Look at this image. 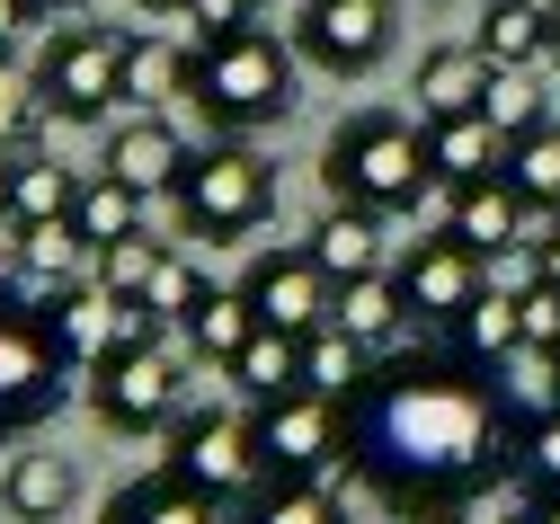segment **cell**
<instances>
[{
	"label": "cell",
	"mask_w": 560,
	"mask_h": 524,
	"mask_svg": "<svg viewBox=\"0 0 560 524\" xmlns=\"http://www.w3.org/2000/svg\"><path fill=\"white\" fill-rule=\"evenodd\" d=\"M72 205H81V178L62 170V161H45V152H19L10 161V213L19 222H72Z\"/></svg>",
	"instance_id": "28"
},
{
	"label": "cell",
	"mask_w": 560,
	"mask_h": 524,
	"mask_svg": "<svg viewBox=\"0 0 560 524\" xmlns=\"http://www.w3.org/2000/svg\"><path fill=\"white\" fill-rule=\"evenodd\" d=\"M312 258H320L329 284L383 276V232H374V213H365V205H329V213H320V232H312Z\"/></svg>",
	"instance_id": "19"
},
{
	"label": "cell",
	"mask_w": 560,
	"mask_h": 524,
	"mask_svg": "<svg viewBox=\"0 0 560 524\" xmlns=\"http://www.w3.org/2000/svg\"><path fill=\"white\" fill-rule=\"evenodd\" d=\"M232 383L249 392V400H285V392H303V338H285V329H258L232 364Z\"/></svg>",
	"instance_id": "26"
},
{
	"label": "cell",
	"mask_w": 560,
	"mask_h": 524,
	"mask_svg": "<svg viewBox=\"0 0 560 524\" xmlns=\"http://www.w3.org/2000/svg\"><path fill=\"white\" fill-rule=\"evenodd\" d=\"M170 471L205 498H249L267 480V454H258V418H232V409H196L178 418V444H170Z\"/></svg>",
	"instance_id": "7"
},
{
	"label": "cell",
	"mask_w": 560,
	"mask_h": 524,
	"mask_svg": "<svg viewBox=\"0 0 560 524\" xmlns=\"http://www.w3.org/2000/svg\"><path fill=\"white\" fill-rule=\"evenodd\" d=\"M196 364H187V347H170V338H143V347H116L98 373H90V400H98V418L116 427V435H161V427H178V418H196Z\"/></svg>",
	"instance_id": "4"
},
{
	"label": "cell",
	"mask_w": 560,
	"mask_h": 524,
	"mask_svg": "<svg viewBox=\"0 0 560 524\" xmlns=\"http://www.w3.org/2000/svg\"><path fill=\"white\" fill-rule=\"evenodd\" d=\"M187 90H196L205 116L232 125V133H249V125H285V116H294V54L276 45V36H258V27H241V36H205Z\"/></svg>",
	"instance_id": "2"
},
{
	"label": "cell",
	"mask_w": 560,
	"mask_h": 524,
	"mask_svg": "<svg viewBox=\"0 0 560 524\" xmlns=\"http://www.w3.org/2000/svg\"><path fill=\"white\" fill-rule=\"evenodd\" d=\"M365 383H374V347H365V338H347L338 321L303 338V392H320V400H338V409H347Z\"/></svg>",
	"instance_id": "21"
},
{
	"label": "cell",
	"mask_w": 560,
	"mask_h": 524,
	"mask_svg": "<svg viewBox=\"0 0 560 524\" xmlns=\"http://www.w3.org/2000/svg\"><path fill=\"white\" fill-rule=\"evenodd\" d=\"M516 312H525V347H551L560 356V284H516Z\"/></svg>",
	"instance_id": "38"
},
{
	"label": "cell",
	"mask_w": 560,
	"mask_h": 524,
	"mask_svg": "<svg viewBox=\"0 0 560 524\" xmlns=\"http://www.w3.org/2000/svg\"><path fill=\"white\" fill-rule=\"evenodd\" d=\"M480 116H489V125H499L508 142H525V133L542 125V98H534V90L516 81V71H499V81H489V107H480Z\"/></svg>",
	"instance_id": "37"
},
{
	"label": "cell",
	"mask_w": 560,
	"mask_h": 524,
	"mask_svg": "<svg viewBox=\"0 0 560 524\" xmlns=\"http://www.w3.org/2000/svg\"><path fill=\"white\" fill-rule=\"evenodd\" d=\"M90 258H98V249L72 232V222H27V241H19V284L45 293V303H62V293L81 284Z\"/></svg>",
	"instance_id": "20"
},
{
	"label": "cell",
	"mask_w": 560,
	"mask_h": 524,
	"mask_svg": "<svg viewBox=\"0 0 560 524\" xmlns=\"http://www.w3.org/2000/svg\"><path fill=\"white\" fill-rule=\"evenodd\" d=\"M516 524H560V498H542V506H525Z\"/></svg>",
	"instance_id": "45"
},
{
	"label": "cell",
	"mask_w": 560,
	"mask_h": 524,
	"mask_svg": "<svg viewBox=\"0 0 560 524\" xmlns=\"http://www.w3.org/2000/svg\"><path fill=\"white\" fill-rule=\"evenodd\" d=\"M249 10H258V0H196L187 19H196L205 36H241V27H249Z\"/></svg>",
	"instance_id": "40"
},
{
	"label": "cell",
	"mask_w": 560,
	"mask_h": 524,
	"mask_svg": "<svg viewBox=\"0 0 560 524\" xmlns=\"http://www.w3.org/2000/svg\"><path fill=\"white\" fill-rule=\"evenodd\" d=\"M489 81H499V71L480 62V45H445V54L418 62V116H428V125L480 116V107H489Z\"/></svg>",
	"instance_id": "16"
},
{
	"label": "cell",
	"mask_w": 560,
	"mask_h": 524,
	"mask_svg": "<svg viewBox=\"0 0 560 524\" xmlns=\"http://www.w3.org/2000/svg\"><path fill=\"white\" fill-rule=\"evenodd\" d=\"M0 498H10V515L45 524V515H62V506L81 498V471L62 463V454H19V463H10V480H0Z\"/></svg>",
	"instance_id": "27"
},
{
	"label": "cell",
	"mask_w": 560,
	"mask_h": 524,
	"mask_svg": "<svg viewBox=\"0 0 560 524\" xmlns=\"http://www.w3.org/2000/svg\"><path fill=\"white\" fill-rule=\"evenodd\" d=\"M36 107H45V90L27 81L19 62H0V161H19V152H27V133H36Z\"/></svg>",
	"instance_id": "36"
},
{
	"label": "cell",
	"mask_w": 560,
	"mask_h": 524,
	"mask_svg": "<svg viewBox=\"0 0 560 524\" xmlns=\"http://www.w3.org/2000/svg\"><path fill=\"white\" fill-rule=\"evenodd\" d=\"M72 232H81L90 249L133 241V232H143V196H133L125 178H90V187H81V205H72Z\"/></svg>",
	"instance_id": "30"
},
{
	"label": "cell",
	"mask_w": 560,
	"mask_h": 524,
	"mask_svg": "<svg viewBox=\"0 0 560 524\" xmlns=\"http://www.w3.org/2000/svg\"><path fill=\"white\" fill-rule=\"evenodd\" d=\"M187 170H196V152L178 142L170 116H133V125L107 133V178H125L133 196H178Z\"/></svg>",
	"instance_id": "13"
},
{
	"label": "cell",
	"mask_w": 560,
	"mask_h": 524,
	"mask_svg": "<svg viewBox=\"0 0 560 524\" xmlns=\"http://www.w3.org/2000/svg\"><path fill=\"white\" fill-rule=\"evenodd\" d=\"M489 392H499V409H508L516 427L551 418V409H560V356H551V347H516V356H499V364H489Z\"/></svg>",
	"instance_id": "23"
},
{
	"label": "cell",
	"mask_w": 560,
	"mask_h": 524,
	"mask_svg": "<svg viewBox=\"0 0 560 524\" xmlns=\"http://www.w3.org/2000/svg\"><path fill=\"white\" fill-rule=\"evenodd\" d=\"M534 276H542V284H560V232H542V241H534Z\"/></svg>",
	"instance_id": "42"
},
{
	"label": "cell",
	"mask_w": 560,
	"mask_h": 524,
	"mask_svg": "<svg viewBox=\"0 0 560 524\" xmlns=\"http://www.w3.org/2000/svg\"><path fill=\"white\" fill-rule=\"evenodd\" d=\"M143 10H161V19H170V10H196V0H143Z\"/></svg>",
	"instance_id": "46"
},
{
	"label": "cell",
	"mask_w": 560,
	"mask_h": 524,
	"mask_svg": "<svg viewBox=\"0 0 560 524\" xmlns=\"http://www.w3.org/2000/svg\"><path fill=\"white\" fill-rule=\"evenodd\" d=\"M329 196L338 205H365V213H392V205H418V187H428V133L400 125V116H357L338 125L329 161H320Z\"/></svg>",
	"instance_id": "3"
},
{
	"label": "cell",
	"mask_w": 560,
	"mask_h": 524,
	"mask_svg": "<svg viewBox=\"0 0 560 524\" xmlns=\"http://www.w3.org/2000/svg\"><path fill=\"white\" fill-rule=\"evenodd\" d=\"M241 524H338V498L320 480H258Z\"/></svg>",
	"instance_id": "31"
},
{
	"label": "cell",
	"mask_w": 560,
	"mask_h": 524,
	"mask_svg": "<svg viewBox=\"0 0 560 524\" xmlns=\"http://www.w3.org/2000/svg\"><path fill=\"white\" fill-rule=\"evenodd\" d=\"M205 293H214V284H205V276H196L187 258H161V276H152V293H143V312H152L161 329H187Z\"/></svg>",
	"instance_id": "35"
},
{
	"label": "cell",
	"mask_w": 560,
	"mask_h": 524,
	"mask_svg": "<svg viewBox=\"0 0 560 524\" xmlns=\"http://www.w3.org/2000/svg\"><path fill=\"white\" fill-rule=\"evenodd\" d=\"M418 524H445V515H418Z\"/></svg>",
	"instance_id": "48"
},
{
	"label": "cell",
	"mask_w": 560,
	"mask_h": 524,
	"mask_svg": "<svg viewBox=\"0 0 560 524\" xmlns=\"http://www.w3.org/2000/svg\"><path fill=\"white\" fill-rule=\"evenodd\" d=\"M428 170L445 187H471V178H499L508 170V133L489 116H454V125H428Z\"/></svg>",
	"instance_id": "18"
},
{
	"label": "cell",
	"mask_w": 560,
	"mask_h": 524,
	"mask_svg": "<svg viewBox=\"0 0 560 524\" xmlns=\"http://www.w3.org/2000/svg\"><path fill=\"white\" fill-rule=\"evenodd\" d=\"M27 19H36V10H27V0H0V45H10V36L27 27Z\"/></svg>",
	"instance_id": "43"
},
{
	"label": "cell",
	"mask_w": 560,
	"mask_h": 524,
	"mask_svg": "<svg viewBox=\"0 0 560 524\" xmlns=\"http://www.w3.org/2000/svg\"><path fill=\"white\" fill-rule=\"evenodd\" d=\"M249 312L267 321V329H285V338H312V329H329V303H338V284L320 276V258L312 249H267L258 267H249Z\"/></svg>",
	"instance_id": "9"
},
{
	"label": "cell",
	"mask_w": 560,
	"mask_h": 524,
	"mask_svg": "<svg viewBox=\"0 0 560 524\" xmlns=\"http://www.w3.org/2000/svg\"><path fill=\"white\" fill-rule=\"evenodd\" d=\"M36 90H45L54 116H72V125L107 116V107L125 98V36H107V27H62V36L45 45V62H36Z\"/></svg>",
	"instance_id": "6"
},
{
	"label": "cell",
	"mask_w": 560,
	"mask_h": 524,
	"mask_svg": "<svg viewBox=\"0 0 560 524\" xmlns=\"http://www.w3.org/2000/svg\"><path fill=\"white\" fill-rule=\"evenodd\" d=\"M445 232H454L471 258H499V249H525V241H534V205H525V196H516V178L499 170V178H471V187H454Z\"/></svg>",
	"instance_id": "12"
},
{
	"label": "cell",
	"mask_w": 560,
	"mask_h": 524,
	"mask_svg": "<svg viewBox=\"0 0 560 524\" xmlns=\"http://www.w3.org/2000/svg\"><path fill=\"white\" fill-rule=\"evenodd\" d=\"M187 81H196V54H178L170 36H125V98L143 116H161V98H178Z\"/></svg>",
	"instance_id": "25"
},
{
	"label": "cell",
	"mask_w": 560,
	"mask_h": 524,
	"mask_svg": "<svg viewBox=\"0 0 560 524\" xmlns=\"http://www.w3.org/2000/svg\"><path fill=\"white\" fill-rule=\"evenodd\" d=\"M516 454H525V471H534V489H551V498H560V409L525 427V444H516Z\"/></svg>",
	"instance_id": "39"
},
{
	"label": "cell",
	"mask_w": 560,
	"mask_h": 524,
	"mask_svg": "<svg viewBox=\"0 0 560 524\" xmlns=\"http://www.w3.org/2000/svg\"><path fill=\"white\" fill-rule=\"evenodd\" d=\"M508 178H516V196L534 213L560 205V125H534L525 142H508Z\"/></svg>",
	"instance_id": "32"
},
{
	"label": "cell",
	"mask_w": 560,
	"mask_h": 524,
	"mask_svg": "<svg viewBox=\"0 0 560 524\" xmlns=\"http://www.w3.org/2000/svg\"><path fill=\"white\" fill-rule=\"evenodd\" d=\"M258 454L276 480H320L329 463H347V409L320 392H285L258 400Z\"/></svg>",
	"instance_id": "8"
},
{
	"label": "cell",
	"mask_w": 560,
	"mask_h": 524,
	"mask_svg": "<svg viewBox=\"0 0 560 524\" xmlns=\"http://www.w3.org/2000/svg\"><path fill=\"white\" fill-rule=\"evenodd\" d=\"M329 321L347 329V338H365V347H392L418 312H409V293H400V276H357V284H338V303H329Z\"/></svg>",
	"instance_id": "22"
},
{
	"label": "cell",
	"mask_w": 560,
	"mask_h": 524,
	"mask_svg": "<svg viewBox=\"0 0 560 524\" xmlns=\"http://www.w3.org/2000/svg\"><path fill=\"white\" fill-rule=\"evenodd\" d=\"M45 329H54L62 364L98 373V364H107V356L125 347V303H116V293H98V284H72L62 303H45Z\"/></svg>",
	"instance_id": "15"
},
{
	"label": "cell",
	"mask_w": 560,
	"mask_h": 524,
	"mask_svg": "<svg viewBox=\"0 0 560 524\" xmlns=\"http://www.w3.org/2000/svg\"><path fill=\"white\" fill-rule=\"evenodd\" d=\"M19 241H27V222H19L10 205H0V293L19 284Z\"/></svg>",
	"instance_id": "41"
},
{
	"label": "cell",
	"mask_w": 560,
	"mask_h": 524,
	"mask_svg": "<svg viewBox=\"0 0 560 524\" xmlns=\"http://www.w3.org/2000/svg\"><path fill=\"white\" fill-rule=\"evenodd\" d=\"M400 293H409V312H418V321H463L489 284H480V258L445 232V241H418V249H409Z\"/></svg>",
	"instance_id": "14"
},
{
	"label": "cell",
	"mask_w": 560,
	"mask_h": 524,
	"mask_svg": "<svg viewBox=\"0 0 560 524\" xmlns=\"http://www.w3.org/2000/svg\"><path fill=\"white\" fill-rule=\"evenodd\" d=\"M62 400V347L45 321L0 312V427H27Z\"/></svg>",
	"instance_id": "10"
},
{
	"label": "cell",
	"mask_w": 560,
	"mask_h": 524,
	"mask_svg": "<svg viewBox=\"0 0 560 524\" xmlns=\"http://www.w3.org/2000/svg\"><path fill=\"white\" fill-rule=\"evenodd\" d=\"M27 10H36V19H72L81 0H27Z\"/></svg>",
	"instance_id": "44"
},
{
	"label": "cell",
	"mask_w": 560,
	"mask_h": 524,
	"mask_svg": "<svg viewBox=\"0 0 560 524\" xmlns=\"http://www.w3.org/2000/svg\"><path fill=\"white\" fill-rule=\"evenodd\" d=\"M107 524H223V498H205V489H187L178 471H161V480H143V489H116V498H107Z\"/></svg>",
	"instance_id": "24"
},
{
	"label": "cell",
	"mask_w": 560,
	"mask_h": 524,
	"mask_svg": "<svg viewBox=\"0 0 560 524\" xmlns=\"http://www.w3.org/2000/svg\"><path fill=\"white\" fill-rule=\"evenodd\" d=\"M267 205H276V178H267L258 152H241V142H223V152H196V170H187V187H178L187 232H205V241H241V232H258Z\"/></svg>",
	"instance_id": "5"
},
{
	"label": "cell",
	"mask_w": 560,
	"mask_h": 524,
	"mask_svg": "<svg viewBox=\"0 0 560 524\" xmlns=\"http://www.w3.org/2000/svg\"><path fill=\"white\" fill-rule=\"evenodd\" d=\"M454 329H463V347H471L480 364H499V356L525 347V312H516V293H480V303H471Z\"/></svg>",
	"instance_id": "33"
},
{
	"label": "cell",
	"mask_w": 560,
	"mask_h": 524,
	"mask_svg": "<svg viewBox=\"0 0 560 524\" xmlns=\"http://www.w3.org/2000/svg\"><path fill=\"white\" fill-rule=\"evenodd\" d=\"M303 54L320 71H374L392 54V0H312L303 10Z\"/></svg>",
	"instance_id": "11"
},
{
	"label": "cell",
	"mask_w": 560,
	"mask_h": 524,
	"mask_svg": "<svg viewBox=\"0 0 560 524\" xmlns=\"http://www.w3.org/2000/svg\"><path fill=\"white\" fill-rule=\"evenodd\" d=\"M258 329H267V321L249 312V293H205V303H196V321H187V347H196L205 364H232Z\"/></svg>",
	"instance_id": "29"
},
{
	"label": "cell",
	"mask_w": 560,
	"mask_h": 524,
	"mask_svg": "<svg viewBox=\"0 0 560 524\" xmlns=\"http://www.w3.org/2000/svg\"><path fill=\"white\" fill-rule=\"evenodd\" d=\"M551 62H560V0H551Z\"/></svg>",
	"instance_id": "47"
},
{
	"label": "cell",
	"mask_w": 560,
	"mask_h": 524,
	"mask_svg": "<svg viewBox=\"0 0 560 524\" xmlns=\"http://www.w3.org/2000/svg\"><path fill=\"white\" fill-rule=\"evenodd\" d=\"M161 241H143V232H133V241H116V249H98V293H116V303H143V293H152V276H161Z\"/></svg>",
	"instance_id": "34"
},
{
	"label": "cell",
	"mask_w": 560,
	"mask_h": 524,
	"mask_svg": "<svg viewBox=\"0 0 560 524\" xmlns=\"http://www.w3.org/2000/svg\"><path fill=\"white\" fill-rule=\"evenodd\" d=\"M516 444L525 427L499 409V392L463 383L454 364H409L347 400V463L418 515H445L471 489H489Z\"/></svg>",
	"instance_id": "1"
},
{
	"label": "cell",
	"mask_w": 560,
	"mask_h": 524,
	"mask_svg": "<svg viewBox=\"0 0 560 524\" xmlns=\"http://www.w3.org/2000/svg\"><path fill=\"white\" fill-rule=\"evenodd\" d=\"M471 45H480L489 71H525V62H542V54H551V0H489Z\"/></svg>",
	"instance_id": "17"
}]
</instances>
